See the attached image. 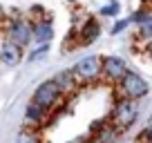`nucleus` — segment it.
I'll use <instances>...</instances> for the list:
<instances>
[{"label":"nucleus","instance_id":"obj_1","mask_svg":"<svg viewBox=\"0 0 152 143\" xmlns=\"http://www.w3.org/2000/svg\"><path fill=\"white\" fill-rule=\"evenodd\" d=\"M139 116V105L134 98H128V96H121V101H116L112 110V123L119 130H128L130 125L137 121Z\"/></svg>","mask_w":152,"mask_h":143},{"label":"nucleus","instance_id":"obj_2","mask_svg":"<svg viewBox=\"0 0 152 143\" xmlns=\"http://www.w3.org/2000/svg\"><path fill=\"white\" fill-rule=\"evenodd\" d=\"M119 92L121 96H128V98H143V96H148V92H150V85H148L145 78H141L137 74V72H125V76L119 81Z\"/></svg>","mask_w":152,"mask_h":143},{"label":"nucleus","instance_id":"obj_3","mask_svg":"<svg viewBox=\"0 0 152 143\" xmlns=\"http://www.w3.org/2000/svg\"><path fill=\"white\" fill-rule=\"evenodd\" d=\"M72 69H74L76 78H78L81 83H92L99 76H103V58H99V56L92 54V56L81 58Z\"/></svg>","mask_w":152,"mask_h":143},{"label":"nucleus","instance_id":"obj_4","mask_svg":"<svg viewBox=\"0 0 152 143\" xmlns=\"http://www.w3.org/2000/svg\"><path fill=\"white\" fill-rule=\"evenodd\" d=\"M7 38L20 47H27L34 40V23H29L27 18H11V23L7 25Z\"/></svg>","mask_w":152,"mask_h":143},{"label":"nucleus","instance_id":"obj_5","mask_svg":"<svg viewBox=\"0 0 152 143\" xmlns=\"http://www.w3.org/2000/svg\"><path fill=\"white\" fill-rule=\"evenodd\" d=\"M61 96H63V90L58 87V83L52 78V81L40 83V85L34 90L31 101H34V103H38V105H43V107H47V110H52L54 105L61 101Z\"/></svg>","mask_w":152,"mask_h":143},{"label":"nucleus","instance_id":"obj_6","mask_svg":"<svg viewBox=\"0 0 152 143\" xmlns=\"http://www.w3.org/2000/svg\"><path fill=\"white\" fill-rule=\"evenodd\" d=\"M128 72V65L121 56H105L103 58V76L112 83H119L121 78L125 76Z\"/></svg>","mask_w":152,"mask_h":143},{"label":"nucleus","instance_id":"obj_7","mask_svg":"<svg viewBox=\"0 0 152 143\" xmlns=\"http://www.w3.org/2000/svg\"><path fill=\"white\" fill-rule=\"evenodd\" d=\"M23 49L25 47H20V45H16L14 40L7 38L5 43L0 45V61L5 63L7 67H16L20 61H23Z\"/></svg>","mask_w":152,"mask_h":143},{"label":"nucleus","instance_id":"obj_8","mask_svg":"<svg viewBox=\"0 0 152 143\" xmlns=\"http://www.w3.org/2000/svg\"><path fill=\"white\" fill-rule=\"evenodd\" d=\"M78 45H92L96 38L101 36V23L96 18H87L85 25L81 27V31H78Z\"/></svg>","mask_w":152,"mask_h":143},{"label":"nucleus","instance_id":"obj_9","mask_svg":"<svg viewBox=\"0 0 152 143\" xmlns=\"http://www.w3.org/2000/svg\"><path fill=\"white\" fill-rule=\"evenodd\" d=\"M54 38V25L52 20L47 18H40L34 23V43L43 45V43H49V40Z\"/></svg>","mask_w":152,"mask_h":143},{"label":"nucleus","instance_id":"obj_10","mask_svg":"<svg viewBox=\"0 0 152 143\" xmlns=\"http://www.w3.org/2000/svg\"><path fill=\"white\" fill-rule=\"evenodd\" d=\"M47 107H43V105H38V103H29L27 105V110H25V121H27L29 125H40V123H45V119H47Z\"/></svg>","mask_w":152,"mask_h":143},{"label":"nucleus","instance_id":"obj_11","mask_svg":"<svg viewBox=\"0 0 152 143\" xmlns=\"http://www.w3.org/2000/svg\"><path fill=\"white\" fill-rule=\"evenodd\" d=\"M54 81L58 83V87L63 90V94H67V92H72L76 87V83H78V78H76V74H74V69H61L54 76Z\"/></svg>","mask_w":152,"mask_h":143},{"label":"nucleus","instance_id":"obj_12","mask_svg":"<svg viewBox=\"0 0 152 143\" xmlns=\"http://www.w3.org/2000/svg\"><path fill=\"white\" fill-rule=\"evenodd\" d=\"M119 134H121V130L116 128V125H105L103 130H101V134H99V141L101 143H116V139H119Z\"/></svg>","mask_w":152,"mask_h":143},{"label":"nucleus","instance_id":"obj_13","mask_svg":"<svg viewBox=\"0 0 152 143\" xmlns=\"http://www.w3.org/2000/svg\"><path fill=\"white\" fill-rule=\"evenodd\" d=\"M16 143H40V139H38V134L34 132V130H20L18 136H16Z\"/></svg>","mask_w":152,"mask_h":143},{"label":"nucleus","instance_id":"obj_14","mask_svg":"<svg viewBox=\"0 0 152 143\" xmlns=\"http://www.w3.org/2000/svg\"><path fill=\"white\" fill-rule=\"evenodd\" d=\"M47 52H49V43H43V45H38L36 49H34L31 54L27 56V61L29 63H36V61H43L45 56H47Z\"/></svg>","mask_w":152,"mask_h":143},{"label":"nucleus","instance_id":"obj_15","mask_svg":"<svg viewBox=\"0 0 152 143\" xmlns=\"http://www.w3.org/2000/svg\"><path fill=\"white\" fill-rule=\"evenodd\" d=\"M137 36L143 38V40H152V18H148L145 23L139 25V34H137Z\"/></svg>","mask_w":152,"mask_h":143},{"label":"nucleus","instance_id":"obj_16","mask_svg":"<svg viewBox=\"0 0 152 143\" xmlns=\"http://www.w3.org/2000/svg\"><path fill=\"white\" fill-rule=\"evenodd\" d=\"M128 25H132V18H119L116 23H114V27H112V36L125 31V27H128Z\"/></svg>","mask_w":152,"mask_h":143},{"label":"nucleus","instance_id":"obj_17","mask_svg":"<svg viewBox=\"0 0 152 143\" xmlns=\"http://www.w3.org/2000/svg\"><path fill=\"white\" fill-rule=\"evenodd\" d=\"M130 18H132V23H134V25H141V23H145L148 18H152V14H150L148 9H141V11H134Z\"/></svg>","mask_w":152,"mask_h":143},{"label":"nucleus","instance_id":"obj_18","mask_svg":"<svg viewBox=\"0 0 152 143\" xmlns=\"http://www.w3.org/2000/svg\"><path fill=\"white\" fill-rule=\"evenodd\" d=\"M101 14H103V16H116V14H119V5H116V2H112V5L103 7V9H101Z\"/></svg>","mask_w":152,"mask_h":143},{"label":"nucleus","instance_id":"obj_19","mask_svg":"<svg viewBox=\"0 0 152 143\" xmlns=\"http://www.w3.org/2000/svg\"><path fill=\"white\" fill-rule=\"evenodd\" d=\"M139 139H143L145 143H152V121H150V123L145 125V130H143V134H141Z\"/></svg>","mask_w":152,"mask_h":143},{"label":"nucleus","instance_id":"obj_20","mask_svg":"<svg viewBox=\"0 0 152 143\" xmlns=\"http://www.w3.org/2000/svg\"><path fill=\"white\" fill-rule=\"evenodd\" d=\"M145 54L152 58V40H148V45H145Z\"/></svg>","mask_w":152,"mask_h":143},{"label":"nucleus","instance_id":"obj_21","mask_svg":"<svg viewBox=\"0 0 152 143\" xmlns=\"http://www.w3.org/2000/svg\"><path fill=\"white\" fill-rule=\"evenodd\" d=\"M141 2H143V5H148V2H152V0H141Z\"/></svg>","mask_w":152,"mask_h":143},{"label":"nucleus","instance_id":"obj_22","mask_svg":"<svg viewBox=\"0 0 152 143\" xmlns=\"http://www.w3.org/2000/svg\"><path fill=\"white\" fill-rule=\"evenodd\" d=\"M90 143H101V141H99V139H96V141H90Z\"/></svg>","mask_w":152,"mask_h":143},{"label":"nucleus","instance_id":"obj_23","mask_svg":"<svg viewBox=\"0 0 152 143\" xmlns=\"http://www.w3.org/2000/svg\"><path fill=\"white\" fill-rule=\"evenodd\" d=\"M69 2H72V0H69Z\"/></svg>","mask_w":152,"mask_h":143},{"label":"nucleus","instance_id":"obj_24","mask_svg":"<svg viewBox=\"0 0 152 143\" xmlns=\"http://www.w3.org/2000/svg\"><path fill=\"white\" fill-rule=\"evenodd\" d=\"M0 45H2V43H0Z\"/></svg>","mask_w":152,"mask_h":143}]
</instances>
